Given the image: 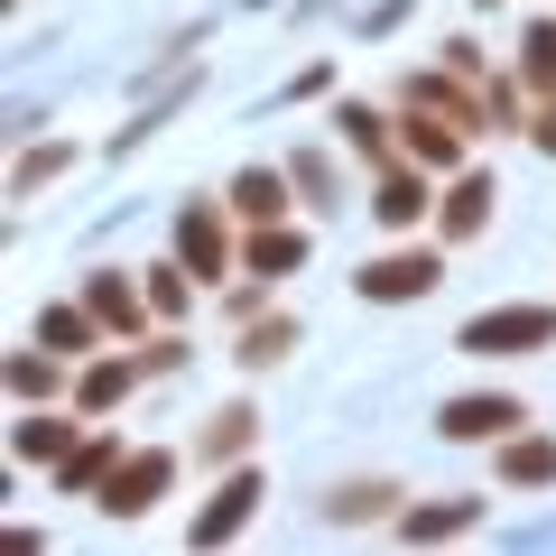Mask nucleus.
I'll list each match as a JSON object with an SVG mask.
<instances>
[{"label": "nucleus", "instance_id": "29", "mask_svg": "<svg viewBox=\"0 0 556 556\" xmlns=\"http://www.w3.org/2000/svg\"><path fill=\"white\" fill-rule=\"evenodd\" d=\"M139 362H149V371H177V362H186V343H177V334H159V343H139Z\"/></svg>", "mask_w": 556, "mask_h": 556}, {"label": "nucleus", "instance_id": "5", "mask_svg": "<svg viewBox=\"0 0 556 556\" xmlns=\"http://www.w3.org/2000/svg\"><path fill=\"white\" fill-rule=\"evenodd\" d=\"M510 427H529V408H519L510 390H464V399L437 408V437L445 445H501Z\"/></svg>", "mask_w": 556, "mask_h": 556}, {"label": "nucleus", "instance_id": "30", "mask_svg": "<svg viewBox=\"0 0 556 556\" xmlns=\"http://www.w3.org/2000/svg\"><path fill=\"white\" fill-rule=\"evenodd\" d=\"M529 139H538V149H547V159H556V102H538V121H529Z\"/></svg>", "mask_w": 556, "mask_h": 556}, {"label": "nucleus", "instance_id": "19", "mask_svg": "<svg viewBox=\"0 0 556 556\" xmlns=\"http://www.w3.org/2000/svg\"><path fill=\"white\" fill-rule=\"evenodd\" d=\"M473 519H482V501H417V510H399L390 529L427 547V538H464V529H473Z\"/></svg>", "mask_w": 556, "mask_h": 556}, {"label": "nucleus", "instance_id": "10", "mask_svg": "<svg viewBox=\"0 0 556 556\" xmlns=\"http://www.w3.org/2000/svg\"><path fill=\"white\" fill-rule=\"evenodd\" d=\"M260 510V473L251 464H232V473H223V492H214V510H195V547H223V538H241V519Z\"/></svg>", "mask_w": 556, "mask_h": 556}, {"label": "nucleus", "instance_id": "16", "mask_svg": "<svg viewBox=\"0 0 556 556\" xmlns=\"http://www.w3.org/2000/svg\"><path fill=\"white\" fill-rule=\"evenodd\" d=\"M334 130H343V149H353L362 167H390V159H408V149L390 139V121H380L371 102H343V112H334Z\"/></svg>", "mask_w": 556, "mask_h": 556}, {"label": "nucleus", "instance_id": "13", "mask_svg": "<svg viewBox=\"0 0 556 556\" xmlns=\"http://www.w3.org/2000/svg\"><path fill=\"white\" fill-rule=\"evenodd\" d=\"M501 482H510V492H547L556 482V437L510 427V437H501Z\"/></svg>", "mask_w": 556, "mask_h": 556}, {"label": "nucleus", "instance_id": "18", "mask_svg": "<svg viewBox=\"0 0 556 556\" xmlns=\"http://www.w3.org/2000/svg\"><path fill=\"white\" fill-rule=\"evenodd\" d=\"M288 353H298V316H251L241 343H232L241 371H269V362H288Z\"/></svg>", "mask_w": 556, "mask_h": 556}, {"label": "nucleus", "instance_id": "21", "mask_svg": "<svg viewBox=\"0 0 556 556\" xmlns=\"http://www.w3.org/2000/svg\"><path fill=\"white\" fill-rule=\"evenodd\" d=\"M149 371V362H93V371L75 380V408L84 417H102V408H121V399H130V380Z\"/></svg>", "mask_w": 556, "mask_h": 556}, {"label": "nucleus", "instance_id": "2", "mask_svg": "<svg viewBox=\"0 0 556 556\" xmlns=\"http://www.w3.org/2000/svg\"><path fill=\"white\" fill-rule=\"evenodd\" d=\"M547 343H556V306H482V316L455 334V353L501 362V353H547Z\"/></svg>", "mask_w": 556, "mask_h": 556}, {"label": "nucleus", "instance_id": "22", "mask_svg": "<svg viewBox=\"0 0 556 556\" xmlns=\"http://www.w3.org/2000/svg\"><path fill=\"white\" fill-rule=\"evenodd\" d=\"M519 84H529L538 102H556V20H538L529 38H519Z\"/></svg>", "mask_w": 556, "mask_h": 556}, {"label": "nucleus", "instance_id": "3", "mask_svg": "<svg viewBox=\"0 0 556 556\" xmlns=\"http://www.w3.org/2000/svg\"><path fill=\"white\" fill-rule=\"evenodd\" d=\"M167 473H177V455H167V445H139V455H121L112 473H102L93 510L102 519H149V510H159V492H167Z\"/></svg>", "mask_w": 556, "mask_h": 556}, {"label": "nucleus", "instance_id": "9", "mask_svg": "<svg viewBox=\"0 0 556 556\" xmlns=\"http://www.w3.org/2000/svg\"><path fill=\"white\" fill-rule=\"evenodd\" d=\"M427 177H437V167L390 159V167H380V186H371V214L390 223V232H417V223H427Z\"/></svg>", "mask_w": 556, "mask_h": 556}, {"label": "nucleus", "instance_id": "17", "mask_svg": "<svg viewBox=\"0 0 556 556\" xmlns=\"http://www.w3.org/2000/svg\"><path fill=\"white\" fill-rule=\"evenodd\" d=\"M288 186H298V177H278V167H241L223 204H232L241 223H278V214H288Z\"/></svg>", "mask_w": 556, "mask_h": 556}, {"label": "nucleus", "instance_id": "15", "mask_svg": "<svg viewBox=\"0 0 556 556\" xmlns=\"http://www.w3.org/2000/svg\"><path fill=\"white\" fill-rule=\"evenodd\" d=\"M482 223H492V177H473V167H464V177L445 186V204H437V232H445V241H473Z\"/></svg>", "mask_w": 556, "mask_h": 556}, {"label": "nucleus", "instance_id": "20", "mask_svg": "<svg viewBox=\"0 0 556 556\" xmlns=\"http://www.w3.org/2000/svg\"><path fill=\"white\" fill-rule=\"evenodd\" d=\"M65 390V353L47 343V353H10V399L20 408H47V399Z\"/></svg>", "mask_w": 556, "mask_h": 556}, {"label": "nucleus", "instance_id": "23", "mask_svg": "<svg viewBox=\"0 0 556 556\" xmlns=\"http://www.w3.org/2000/svg\"><path fill=\"white\" fill-rule=\"evenodd\" d=\"M390 501H399V492H390V482H343V492H334V501H325V519H343V529H362V519H399V510H390Z\"/></svg>", "mask_w": 556, "mask_h": 556}, {"label": "nucleus", "instance_id": "24", "mask_svg": "<svg viewBox=\"0 0 556 556\" xmlns=\"http://www.w3.org/2000/svg\"><path fill=\"white\" fill-rule=\"evenodd\" d=\"M139 288H149V306H159V316H186V306H195V288H204V278L186 269V260H159V269L139 278Z\"/></svg>", "mask_w": 556, "mask_h": 556}, {"label": "nucleus", "instance_id": "12", "mask_svg": "<svg viewBox=\"0 0 556 556\" xmlns=\"http://www.w3.org/2000/svg\"><path fill=\"white\" fill-rule=\"evenodd\" d=\"M121 455H130V445H121L112 427H93V437H75V455L56 464V492H84V501H93V492H102V473H112Z\"/></svg>", "mask_w": 556, "mask_h": 556}, {"label": "nucleus", "instance_id": "6", "mask_svg": "<svg viewBox=\"0 0 556 556\" xmlns=\"http://www.w3.org/2000/svg\"><path fill=\"white\" fill-rule=\"evenodd\" d=\"M464 139H473V130H464L455 112H437V102H417V93H408V112H399V149H408L417 167L464 177Z\"/></svg>", "mask_w": 556, "mask_h": 556}, {"label": "nucleus", "instance_id": "26", "mask_svg": "<svg viewBox=\"0 0 556 556\" xmlns=\"http://www.w3.org/2000/svg\"><path fill=\"white\" fill-rule=\"evenodd\" d=\"M482 102H492V130H529V112H519L529 84H519V75H492V84H482Z\"/></svg>", "mask_w": 556, "mask_h": 556}, {"label": "nucleus", "instance_id": "8", "mask_svg": "<svg viewBox=\"0 0 556 556\" xmlns=\"http://www.w3.org/2000/svg\"><path fill=\"white\" fill-rule=\"evenodd\" d=\"M75 417H65V408H20V417H10V464H65V455H75V437H84Z\"/></svg>", "mask_w": 556, "mask_h": 556}, {"label": "nucleus", "instance_id": "14", "mask_svg": "<svg viewBox=\"0 0 556 556\" xmlns=\"http://www.w3.org/2000/svg\"><path fill=\"white\" fill-rule=\"evenodd\" d=\"M251 437H260V408H251V399H232V408L204 417L195 455H204V464H241V455H251Z\"/></svg>", "mask_w": 556, "mask_h": 556}, {"label": "nucleus", "instance_id": "25", "mask_svg": "<svg viewBox=\"0 0 556 556\" xmlns=\"http://www.w3.org/2000/svg\"><path fill=\"white\" fill-rule=\"evenodd\" d=\"M93 334H102L93 306H47V316H38V343H56V353H84Z\"/></svg>", "mask_w": 556, "mask_h": 556}, {"label": "nucleus", "instance_id": "4", "mask_svg": "<svg viewBox=\"0 0 556 556\" xmlns=\"http://www.w3.org/2000/svg\"><path fill=\"white\" fill-rule=\"evenodd\" d=\"M232 223H241L232 204H186V214H177V260L204 278V288H223V278H232V260H241Z\"/></svg>", "mask_w": 556, "mask_h": 556}, {"label": "nucleus", "instance_id": "27", "mask_svg": "<svg viewBox=\"0 0 556 556\" xmlns=\"http://www.w3.org/2000/svg\"><path fill=\"white\" fill-rule=\"evenodd\" d=\"M288 177H298V195H306V204H334V195H343V186H334V167H325L316 149H298V159H288Z\"/></svg>", "mask_w": 556, "mask_h": 556}, {"label": "nucleus", "instance_id": "11", "mask_svg": "<svg viewBox=\"0 0 556 556\" xmlns=\"http://www.w3.org/2000/svg\"><path fill=\"white\" fill-rule=\"evenodd\" d=\"M241 269H251V278H288V269H306V232H298V223H251V241H241Z\"/></svg>", "mask_w": 556, "mask_h": 556}, {"label": "nucleus", "instance_id": "28", "mask_svg": "<svg viewBox=\"0 0 556 556\" xmlns=\"http://www.w3.org/2000/svg\"><path fill=\"white\" fill-rule=\"evenodd\" d=\"M65 159H75V149H65V139H56V149H28V159H20V177H10V195H28V186L65 177Z\"/></svg>", "mask_w": 556, "mask_h": 556}, {"label": "nucleus", "instance_id": "1", "mask_svg": "<svg viewBox=\"0 0 556 556\" xmlns=\"http://www.w3.org/2000/svg\"><path fill=\"white\" fill-rule=\"evenodd\" d=\"M437 278H445V251L437 241H408V251H380L353 269V288L371 306H417V298H437Z\"/></svg>", "mask_w": 556, "mask_h": 556}, {"label": "nucleus", "instance_id": "7", "mask_svg": "<svg viewBox=\"0 0 556 556\" xmlns=\"http://www.w3.org/2000/svg\"><path fill=\"white\" fill-rule=\"evenodd\" d=\"M84 306H93L102 334H121V343H139V334H149V316H159V306H149V288H130L121 269H93V278H84Z\"/></svg>", "mask_w": 556, "mask_h": 556}]
</instances>
